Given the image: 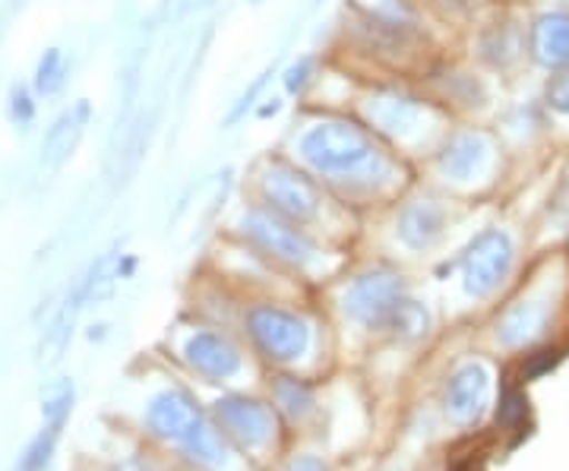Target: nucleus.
Masks as SVG:
<instances>
[{"label": "nucleus", "instance_id": "1", "mask_svg": "<svg viewBox=\"0 0 569 471\" xmlns=\"http://www.w3.org/2000/svg\"><path fill=\"white\" fill-rule=\"evenodd\" d=\"M305 162L326 178H370L377 168H387L383 152L365 127L348 121L313 123L301 137Z\"/></svg>", "mask_w": 569, "mask_h": 471}, {"label": "nucleus", "instance_id": "2", "mask_svg": "<svg viewBox=\"0 0 569 471\" xmlns=\"http://www.w3.org/2000/svg\"><path fill=\"white\" fill-rule=\"evenodd\" d=\"M512 267V244L503 231H481L462 253V282L468 294L485 298L500 285Z\"/></svg>", "mask_w": 569, "mask_h": 471}, {"label": "nucleus", "instance_id": "3", "mask_svg": "<svg viewBox=\"0 0 569 471\" xmlns=\"http://www.w3.org/2000/svg\"><path fill=\"white\" fill-rule=\"evenodd\" d=\"M247 327L250 335L257 339V345L272 358V361H295L301 358L310 345V329L305 320H298L295 313L279 308H253L247 313Z\"/></svg>", "mask_w": 569, "mask_h": 471}, {"label": "nucleus", "instance_id": "4", "mask_svg": "<svg viewBox=\"0 0 569 471\" xmlns=\"http://www.w3.org/2000/svg\"><path fill=\"white\" fill-rule=\"evenodd\" d=\"M244 234L253 244L266 250L269 257L282 260L288 267H307L313 260V244L307 241L298 228L284 222L279 212H266V209H250L244 216Z\"/></svg>", "mask_w": 569, "mask_h": 471}, {"label": "nucleus", "instance_id": "5", "mask_svg": "<svg viewBox=\"0 0 569 471\" xmlns=\"http://www.w3.org/2000/svg\"><path fill=\"white\" fill-rule=\"evenodd\" d=\"M406 298V285L396 272H367L346 291V310L367 329L387 327L389 313Z\"/></svg>", "mask_w": 569, "mask_h": 471}, {"label": "nucleus", "instance_id": "6", "mask_svg": "<svg viewBox=\"0 0 569 471\" xmlns=\"http://www.w3.org/2000/svg\"><path fill=\"white\" fill-rule=\"evenodd\" d=\"M263 197L272 212L288 222H310L320 209V193L310 178L288 164H269L263 171Z\"/></svg>", "mask_w": 569, "mask_h": 471}, {"label": "nucleus", "instance_id": "7", "mask_svg": "<svg viewBox=\"0 0 569 471\" xmlns=\"http://www.w3.org/2000/svg\"><path fill=\"white\" fill-rule=\"evenodd\" d=\"M222 428L247 450H260L272 440V414L266 405L244 399V395H224L216 405Z\"/></svg>", "mask_w": 569, "mask_h": 471}, {"label": "nucleus", "instance_id": "8", "mask_svg": "<svg viewBox=\"0 0 569 471\" xmlns=\"http://www.w3.org/2000/svg\"><path fill=\"white\" fill-rule=\"evenodd\" d=\"M146 418H149V428L152 431L164 437V440H171V443H178V447L203 424L200 409L183 392H162L159 399H152Z\"/></svg>", "mask_w": 569, "mask_h": 471}, {"label": "nucleus", "instance_id": "9", "mask_svg": "<svg viewBox=\"0 0 569 471\" xmlns=\"http://www.w3.org/2000/svg\"><path fill=\"white\" fill-rule=\"evenodd\" d=\"M490 377L481 364H466L452 380L447 390V411L452 414V421L459 424H471L481 418V411L488 405Z\"/></svg>", "mask_w": 569, "mask_h": 471}, {"label": "nucleus", "instance_id": "10", "mask_svg": "<svg viewBox=\"0 0 569 471\" xmlns=\"http://www.w3.org/2000/svg\"><path fill=\"white\" fill-rule=\"evenodd\" d=\"M187 361H190V368L200 370L203 377H212V380H224V377H234L238 368H241V354L238 349L222 339V335H216V332H197L190 342H187Z\"/></svg>", "mask_w": 569, "mask_h": 471}, {"label": "nucleus", "instance_id": "11", "mask_svg": "<svg viewBox=\"0 0 569 471\" xmlns=\"http://www.w3.org/2000/svg\"><path fill=\"white\" fill-rule=\"evenodd\" d=\"M86 123H89V104L80 102L73 108H67L61 118L54 121V127L44 133V143H41V164L44 168H61L73 149L80 146L82 133H86Z\"/></svg>", "mask_w": 569, "mask_h": 471}, {"label": "nucleus", "instance_id": "12", "mask_svg": "<svg viewBox=\"0 0 569 471\" xmlns=\"http://www.w3.org/2000/svg\"><path fill=\"white\" fill-rule=\"evenodd\" d=\"M490 146L481 133H456L440 152V171L452 181H471L485 171Z\"/></svg>", "mask_w": 569, "mask_h": 471}, {"label": "nucleus", "instance_id": "13", "mask_svg": "<svg viewBox=\"0 0 569 471\" xmlns=\"http://www.w3.org/2000/svg\"><path fill=\"white\" fill-rule=\"evenodd\" d=\"M447 231V212L430 200H415L402 209L399 216V238L411 250H427L433 247Z\"/></svg>", "mask_w": 569, "mask_h": 471}, {"label": "nucleus", "instance_id": "14", "mask_svg": "<svg viewBox=\"0 0 569 471\" xmlns=\"http://www.w3.org/2000/svg\"><path fill=\"white\" fill-rule=\"evenodd\" d=\"M531 58L545 67L569 63V17L567 13H545L531 26Z\"/></svg>", "mask_w": 569, "mask_h": 471}, {"label": "nucleus", "instance_id": "15", "mask_svg": "<svg viewBox=\"0 0 569 471\" xmlns=\"http://www.w3.org/2000/svg\"><path fill=\"white\" fill-rule=\"evenodd\" d=\"M367 111H370V121L380 130L396 133V137H408L421 121V108L406 96H377V99H370Z\"/></svg>", "mask_w": 569, "mask_h": 471}, {"label": "nucleus", "instance_id": "16", "mask_svg": "<svg viewBox=\"0 0 569 471\" xmlns=\"http://www.w3.org/2000/svg\"><path fill=\"white\" fill-rule=\"evenodd\" d=\"M541 323H545V308L541 304H519L500 320L497 335H500L503 345H522L541 329Z\"/></svg>", "mask_w": 569, "mask_h": 471}, {"label": "nucleus", "instance_id": "17", "mask_svg": "<svg viewBox=\"0 0 569 471\" xmlns=\"http://www.w3.org/2000/svg\"><path fill=\"white\" fill-rule=\"evenodd\" d=\"M181 450L193 459V462H200L206 469H222L224 462H228V450H224L222 437L212 431L209 424H200L197 431L190 433L187 440L181 443Z\"/></svg>", "mask_w": 569, "mask_h": 471}, {"label": "nucleus", "instance_id": "18", "mask_svg": "<svg viewBox=\"0 0 569 471\" xmlns=\"http://www.w3.org/2000/svg\"><path fill=\"white\" fill-rule=\"evenodd\" d=\"M387 329H392L399 339H421V335H427V329H430V317H427V310L418 301L402 298L396 304V310L389 313Z\"/></svg>", "mask_w": 569, "mask_h": 471}, {"label": "nucleus", "instance_id": "19", "mask_svg": "<svg viewBox=\"0 0 569 471\" xmlns=\"http://www.w3.org/2000/svg\"><path fill=\"white\" fill-rule=\"evenodd\" d=\"M67 418H48V428L32 440V447L26 450L20 462V471H44L48 462H51V452H54V443L61 437V428Z\"/></svg>", "mask_w": 569, "mask_h": 471}, {"label": "nucleus", "instance_id": "20", "mask_svg": "<svg viewBox=\"0 0 569 471\" xmlns=\"http://www.w3.org/2000/svg\"><path fill=\"white\" fill-rule=\"evenodd\" d=\"M63 80H67L63 51L61 48H48L39 58V67H36V89H39V96H54V92H61Z\"/></svg>", "mask_w": 569, "mask_h": 471}, {"label": "nucleus", "instance_id": "21", "mask_svg": "<svg viewBox=\"0 0 569 471\" xmlns=\"http://www.w3.org/2000/svg\"><path fill=\"white\" fill-rule=\"evenodd\" d=\"M276 399H279V405H282L291 418H307L310 409H313V395H310V390H307L305 383L291 380V377H282V380L276 383Z\"/></svg>", "mask_w": 569, "mask_h": 471}, {"label": "nucleus", "instance_id": "22", "mask_svg": "<svg viewBox=\"0 0 569 471\" xmlns=\"http://www.w3.org/2000/svg\"><path fill=\"white\" fill-rule=\"evenodd\" d=\"M313 77V61L310 58H301L298 63H291L288 70H284V92L288 96H298V92H305V86Z\"/></svg>", "mask_w": 569, "mask_h": 471}, {"label": "nucleus", "instance_id": "23", "mask_svg": "<svg viewBox=\"0 0 569 471\" xmlns=\"http://www.w3.org/2000/svg\"><path fill=\"white\" fill-rule=\"evenodd\" d=\"M10 114H13V121L20 123V127H29L32 118H36V102H32V96H29L26 86H17L10 92Z\"/></svg>", "mask_w": 569, "mask_h": 471}, {"label": "nucleus", "instance_id": "24", "mask_svg": "<svg viewBox=\"0 0 569 471\" xmlns=\"http://www.w3.org/2000/svg\"><path fill=\"white\" fill-rule=\"evenodd\" d=\"M548 104L560 114H569V70L557 73L548 86Z\"/></svg>", "mask_w": 569, "mask_h": 471}, {"label": "nucleus", "instance_id": "25", "mask_svg": "<svg viewBox=\"0 0 569 471\" xmlns=\"http://www.w3.org/2000/svg\"><path fill=\"white\" fill-rule=\"evenodd\" d=\"M269 77H272V70H266V73H260V80L253 82V86L247 89L244 96H241V102L234 104V111H231V118H228V123L241 121V118H244V114H247V108H253V99H257V96L263 92V86H266V80H269Z\"/></svg>", "mask_w": 569, "mask_h": 471}, {"label": "nucleus", "instance_id": "26", "mask_svg": "<svg viewBox=\"0 0 569 471\" xmlns=\"http://www.w3.org/2000/svg\"><path fill=\"white\" fill-rule=\"evenodd\" d=\"M553 364H557V354H553V351H541V358L529 368V377H538V373H545V370H550Z\"/></svg>", "mask_w": 569, "mask_h": 471}, {"label": "nucleus", "instance_id": "27", "mask_svg": "<svg viewBox=\"0 0 569 471\" xmlns=\"http://www.w3.org/2000/svg\"><path fill=\"white\" fill-rule=\"evenodd\" d=\"M291 471H326L323 462L320 459H313V455H305V459H298L295 465H291Z\"/></svg>", "mask_w": 569, "mask_h": 471}, {"label": "nucleus", "instance_id": "28", "mask_svg": "<svg viewBox=\"0 0 569 471\" xmlns=\"http://www.w3.org/2000/svg\"><path fill=\"white\" fill-rule=\"evenodd\" d=\"M279 108H282V102H279V99H272V104H263V108H260L257 114H260V118H269V114H276Z\"/></svg>", "mask_w": 569, "mask_h": 471}, {"label": "nucleus", "instance_id": "29", "mask_svg": "<svg viewBox=\"0 0 569 471\" xmlns=\"http://www.w3.org/2000/svg\"><path fill=\"white\" fill-rule=\"evenodd\" d=\"M121 471H149V469H142L140 462H130V465H123Z\"/></svg>", "mask_w": 569, "mask_h": 471}]
</instances>
